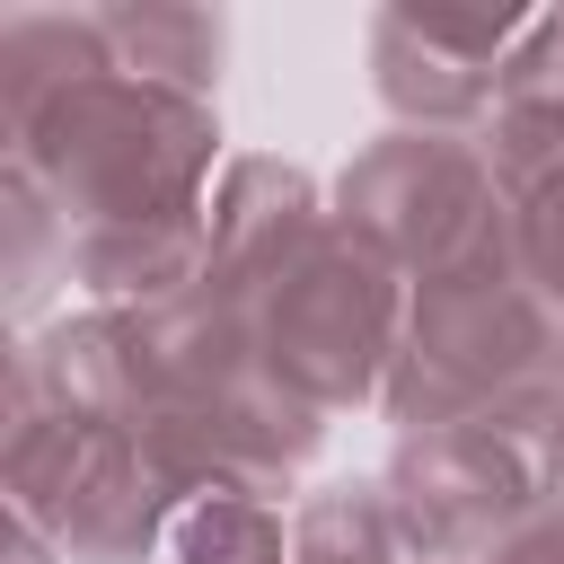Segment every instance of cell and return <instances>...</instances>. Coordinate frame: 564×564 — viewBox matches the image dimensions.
<instances>
[{
  "label": "cell",
  "instance_id": "cell-1",
  "mask_svg": "<svg viewBox=\"0 0 564 564\" xmlns=\"http://www.w3.org/2000/svg\"><path fill=\"white\" fill-rule=\"evenodd\" d=\"M18 176L70 220V238L97 229H159V220H203V176H212V106L176 97L132 70H97L9 123Z\"/></svg>",
  "mask_w": 564,
  "mask_h": 564
},
{
  "label": "cell",
  "instance_id": "cell-2",
  "mask_svg": "<svg viewBox=\"0 0 564 564\" xmlns=\"http://www.w3.org/2000/svg\"><path fill=\"white\" fill-rule=\"evenodd\" d=\"M555 476H564V388L546 379L441 432H405L379 485L432 564H476L485 546H502L546 511Z\"/></svg>",
  "mask_w": 564,
  "mask_h": 564
},
{
  "label": "cell",
  "instance_id": "cell-3",
  "mask_svg": "<svg viewBox=\"0 0 564 564\" xmlns=\"http://www.w3.org/2000/svg\"><path fill=\"white\" fill-rule=\"evenodd\" d=\"M546 379H555V326H546L538 291L520 282V264L502 247V256L414 291L405 344H397V370H388V414L405 432H441V423L485 414V405L546 388Z\"/></svg>",
  "mask_w": 564,
  "mask_h": 564
},
{
  "label": "cell",
  "instance_id": "cell-4",
  "mask_svg": "<svg viewBox=\"0 0 564 564\" xmlns=\"http://www.w3.org/2000/svg\"><path fill=\"white\" fill-rule=\"evenodd\" d=\"M18 520L70 564H141L167 520V485L132 423L79 405H9Z\"/></svg>",
  "mask_w": 564,
  "mask_h": 564
},
{
  "label": "cell",
  "instance_id": "cell-5",
  "mask_svg": "<svg viewBox=\"0 0 564 564\" xmlns=\"http://www.w3.org/2000/svg\"><path fill=\"white\" fill-rule=\"evenodd\" d=\"M247 317H256L264 379L282 397L317 405V414L370 397L397 370V344H405L397 335V273L361 238H344L335 220L247 300Z\"/></svg>",
  "mask_w": 564,
  "mask_h": 564
},
{
  "label": "cell",
  "instance_id": "cell-6",
  "mask_svg": "<svg viewBox=\"0 0 564 564\" xmlns=\"http://www.w3.org/2000/svg\"><path fill=\"white\" fill-rule=\"evenodd\" d=\"M335 229L361 238L388 273L441 282L511 247L502 176L458 132H388L370 141L335 185Z\"/></svg>",
  "mask_w": 564,
  "mask_h": 564
},
{
  "label": "cell",
  "instance_id": "cell-7",
  "mask_svg": "<svg viewBox=\"0 0 564 564\" xmlns=\"http://www.w3.org/2000/svg\"><path fill=\"white\" fill-rule=\"evenodd\" d=\"M529 35V18H458V9H379L370 26V70L388 115L405 132H458L494 115L502 62Z\"/></svg>",
  "mask_w": 564,
  "mask_h": 564
},
{
  "label": "cell",
  "instance_id": "cell-8",
  "mask_svg": "<svg viewBox=\"0 0 564 564\" xmlns=\"http://www.w3.org/2000/svg\"><path fill=\"white\" fill-rule=\"evenodd\" d=\"M326 229V212H317V185L300 176V167H282V159H238L229 176H220V194H212V291H229V300H256L308 238Z\"/></svg>",
  "mask_w": 564,
  "mask_h": 564
},
{
  "label": "cell",
  "instance_id": "cell-9",
  "mask_svg": "<svg viewBox=\"0 0 564 564\" xmlns=\"http://www.w3.org/2000/svg\"><path fill=\"white\" fill-rule=\"evenodd\" d=\"M485 159L511 203L564 176V9L529 18V35L511 44L494 115H485Z\"/></svg>",
  "mask_w": 564,
  "mask_h": 564
},
{
  "label": "cell",
  "instance_id": "cell-10",
  "mask_svg": "<svg viewBox=\"0 0 564 564\" xmlns=\"http://www.w3.org/2000/svg\"><path fill=\"white\" fill-rule=\"evenodd\" d=\"M97 26H106L115 70H132V79H159L176 97H203L220 79L229 35H220L212 9H97Z\"/></svg>",
  "mask_w": 564,
  "mask_h": 564
},
{
  "label": "cell",
  "instance_id": "cell-11",
  "mask_svg": "<svg viewBox=\"0 0 564 564\" xmlns=\"http://www.w3.org/2000/svg\"><path fill=\"white\" fill-rule=\"evenodd\" d=\"M291 564H432L414 546V529L397 520L388 485H335L300 511L291 529Z\"/></svg>",
  "mask_w": 564,
  "mask_h": 564
},
{
  "label": "cell",
  "instance_id": "cell-12",
  "mask_svg": "<svg viewBox=\"0 0 564 564\" xmlns=\"http://www.w3.org/2000/svg\"><path fill=\"white\" fill-rule=\"evenodd\" d=\"M176 564H282V520L264 502L212 494L176 520Z\"/></svg>",
  "mask_w": 564,
  "mask_h": 564
},
{
  "label": "cell",
  "instance_id": "cell-13",
  "mask_svg": "<svg viewBox=\"0 0 564 564\" xmlns=\"http://www.w3.org/2000/svg\"><path fill=\"white\" fill-rule=\"evenodd\" d=\"M511 264L538 291L546 326H555V379H564V176L538 185V194H520V212H511Z\"/></svg>",
  "mask_w": 564,
  "mask_h": 564
},
{
  "label": "cell",
  "instance_id": "cell-14",
  "mask_svg": "<svg viewBox=\"0 0 564 564\" xmlns=\"http://www.w3.org/2000/svg\"><path fill=\"white\" fill-rule=\"evenodd\" d=\"M476 564H564V511H538L529 529H511V538L485 546Z\"/></svg>",
  "mask_w": 564,
  "mask_h": 564
}]
</instances>
